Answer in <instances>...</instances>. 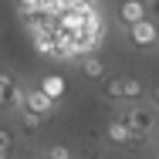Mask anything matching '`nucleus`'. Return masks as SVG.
<instances>
[{"label":"nucleus","mask_w":159,"mask_h":159,"mask_svg":"<svg viewBox=\"0 0 159 159\" xmlns=\"http://www.w3.org/2000/svg\"><path fill=\"white\" fill-rule=\"evenodd\" d=\"M24 85H17L14 75L0 71V112H20L24 108Z\"/></svg>","instance_id":"nucleus-1"},{"label":"nucleus","mask_w":159,"mask_h":159,"mask_svg":"<svg viewBox=\"0 0 159 159\" xmlns=\"http://www.w3.org/2000/svg\"><path fill=\"white\" fill-rule=\"evenodd\" d=\"M122 119L132 125V132L139 135V142L156 129V112H152V108H146V105H132V108H125V112H122Z\"/></svg>","instance_id":"nucleus-2"},{"label":"nucleus","mask_w":159,"mask_h":159,"mask_svg":"<svg viewBox=\"0 0 159 159\" xmlns=\"http://www.w3.org/2000/svg\"><path fill=\"white\" fill-rule=\"evenodd\" d=\"M129 41H132L135 48H152L159 41V27L149 20V17H142V20H135V24L129 27Z\"/></svg>","instance_id":"nucleus-3"},{"label":"nucleus","mask_w":159,"mask_h":159,"mask_svg":"<svg viewBox=\"0 0 159 159\" xmlns=\"http://www.w3.org/2000/svg\"><path fill=\"white\" fill-rule=\"evenodd\" d=\"M24 105H27V108H34V112H41L44 119H51V115H54V98L48 95V92H44L41 85H37V88H27V92H24Z\"/></svg>","instance_id":"nucleus-4"},{"label":"nucleus","mask_w":159,"mask_h":159,"mask_svg":"<svg viewBox=\"0 0 159 159\" xmlns=\"http://www.w3.org/2000/svg\"><path fill=\"white\" fill-rule=\"evenodd\" d=\"M105 139H108V142H115V146H125V142H139V135L132 132V125H129L122 115H115V119L108 122V129H105Z\"/></svg>","instance_id":"nucleus-5"},{"label":"nucleus","mask_w":159,"mask_h":159,"mask_svg":"<svg viewBox=\"0 0 159 159\" xmlns=\"http://www.w3.org/2000/svg\"><path fill=\"white\" fill-rule=\"evenodd\" d=\"M146 17V0H122L119 3V20L125 24V27H132L135 20H142Z\"/></svg>","instance_id":"nucleus-6"},{"label":"nucleus","mask_w":159,"mask_h":159,"mask_svg":"<svg viewBox=\"0 0 159 159\" xmlns=\"http://www.w3.org/2000/svg\"><path fill=\"white\" fill-rule=\"evenodd\" d=\"M81 75L92 78V81H102V78H105V61L95 58V54H85V58H81Z\"/></svg>","instance_id":"nucleus-7"},{"label":"nucleus","mask_w":159,"mask_h":159,"mask_svg":"<svg viewBox=\"0 0 159 159\" xmlns=\"http://www.w3.org/2000/svg\"><path fill=\"white\" fill-rule=\"evenodd\" d=\"M41 125H44V115L24 105V108H20V129H24L27 135H37V132H41Z\"/></svg>","instance_id":"nucleus-8"},{"label":"nucleus","mask_w":159,"mask_h":159,"mask_svg":"<svg viewBox=\"0 0 159 159\" xmlns=\"http://www.w3.org/2000/svg\"><path fill=\"white\" fill-rule=\"evenodd\" d=\"M37 85H41V88H44V92H48V95L54 98V102H58V98L64 95V88H68V81H64L61 75H44V78H41V81H37Z\"/></svg>","instance_id":"nucleus-9"},{"label":"nucleus","mask_w":159,"mask_h":159,"mask_svg":"<svg viewBox=\"0 0 159 159\" xmlns=\"http://www.w3.org/2000/svg\"><path fill=\"white\" fill-rule=\"evenodd\" d=\"M119 81H122V98H129V102H132V98H139L142 92H146L139 78H119Z\"/></svg>","instance_id":"nucleus-10"},{"label":"nucleus","mask_w":159,"mask_h":159,"mask_svg":"<svg viewBox=\"0 0 159 159\" xmlns=\"http://www.w3.org/2000/svg\"><path fill=\"white\" fill-rule=\"evenodd\" d=\"M17 3H20V14H24V17H34V14L48 10V3H44V0H17Z\"/></svg>","instance_id":"nucleus-11"},{"label":"nucleus","mask_w":159,"mask_h":159,"mask_svg":"<svg viewBox=\"0 0 159 159\" xmlns=\"http://www.w3.org/2000/svg\"><path fill=\"white\" fill-rule=\"evenodd\" d=\"M14 152V135L7 129H0V156H10Z\"/></svg>","instance_id":"nucleus-12"},{"label":"nucleus","mask_w":159,"mask_h":159,"mask_svg":"<svg viewBox=\"0 0 159 159\" xmlns=\"http://www.w3.org/2000/svg\"><path fill=\"white\" fill-rule=\"evenodd\" d=\"M44 156H51V159H71V156H75V152H71L68 146H51V149H48Z\"/></svg>","instance_id":"nucleus-13"},{"label":"nucleus","mask_w":159,"mask_h":159,"mask_svg":"<svg viewBox=\"0 0 159 159\" xmlns=\"http://www.w3.org/2000/svg\"><path fill=\"white\" fill-rule=\"evenodd\" d=\"M149 95H152V102H156V105H159V85H156V88H152V92H149Z\"/></svg>","instance_id":"nucleus-14"},{"label":"nucleus","mask_w":159,"mask_h":159,"mask_svg":"<svg viewBox=\"0 0 159 159\" xmlns=\"http://www.w3.org/2000/svg\"><path fill=\"white\" fill-rule=\"evenodd\" d=\"M152 7H156V10H159V0H152Z\"/></svg>","instance_id":"nucleus-15"}]
</instances>
